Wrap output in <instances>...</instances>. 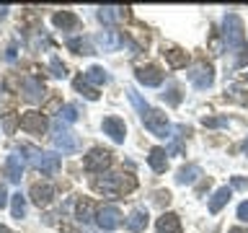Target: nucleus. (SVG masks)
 <instances>
[{"label": "nucleus", "instance_id": "58836bf2", "mask_svg": "<svg viewBox=\"0 0 248 233\" xmlns=\"http://www.w3.org/2000/svg\"><path fill=\"white\" fill-rule=\"evenodd\" d=\"M228 233H248V231H246V228H230Z\"/></svg>", "mask_w": 248, "mask_h": 233}, {"label": "nucleus", "instance_id": "f8f14e48", "mask_svg": "<svg viewBox=\"0 0 248 233\" xmlns=\"http://www.w3.org/2000/svg\"><path fill=\"white\" fill-rule=\"evenodd\" d=\"M135 78H137V83L147 85V88H155V85L163 83V70L155 65H142L135 70Z\"/></svg>", "mask_w": 248, "mask_h": 233}, {"label": "nucleus", "instance_id": "4c0bfd02", "mask_svg": "<svg viewBox=\"0 0 248 233\" xmlns=\"http://www.w3.org/2000/svg\"><path fill=\"white\" fill-rule=\"evenodd\" d=\"M5 16H8V5H0V21H3Z\"/></svg>", "mask_w": 248, "mask_h": 233}, {"label": "nucleus", "instance_id": "ddd939ff", "mask_svg": "<svg viewBox=\"0 0 248 233\" xmlns=\"http://www.w3.org/2000/svg\"><path fill=\"white\" fill-rule=\"evenodd\" d=\"M101 130H104L114 143H124V137H127V124H124V119H119V116H106V119L101 122Z\"/></svg>", "mask_w": 248, "mask_h": 233}, {"label": "nucleus", "instance_id": "a19ab883", "mask_svg": "<svg viewBox=\"0 0 248 233\" xmlns=\"http://www.w3.org/2000/svg\"><path fill=\"white\" fill-rule=\"evenodd\" d=\"M243 81H246V83H248V73H243Z\"/></svg>", "mask_w": 248, "mask_h": 233}, {"label": "nucleus", "instance_id": "7ed1b4c3", "mask_svg": "<svg viewBox=\"0 0 248 233\" xmlns=\"http://www.w3.org/2000/svg\"><path fill=\"white\" fill-rule=\"evenodd\" d=\"M21 153H29L31 166H34L36 171H42L44 176L57 174L60 166H62V161H60V155H57V153H42V150H36V148H31V145H23V148H21Z\"/></svg>", "mask_w": 248, "mask_h": 233}, {"label": "nucleus", "instance_id": "c9c22d12", "mask_svg": "<svg viewBox=\"0 0 248 233\" xmlns=\"http://www.w3.org/2000/svg\"><path fill=\"white\" fill-rule=\"evenodd\" d=\"M155 202H158V205H168L170 202V192H155Z\"/></svg>", "mask_w": 248, "mask_h": 233}, {"label": "nucleus", "instance_id": "20e7f679", "mask_svg": "<svg viewBox=\"0 0 248 233\" xmlns=\"http://www.w3.org/2000/svg\"><path fill=\"white\" fill-rule=\"evenodd\" d=\"M142 124L155 137H170V122H168L166 112H160V109H150V112L142 116Z\"/></svg>", "mask_w": 248, "mask_h": 233}, {"label": "nucleus", "instance_id": "412c9836", "mask_svg": "<svg viewBox=\"0 0 248 233\" xmlns=\"http://www.w3.org/2000/svg\"><path fill=\"white\" fill-rule=\"evenodd\" d=\"M67 50H73L75 54H93L96 50H93V42L91 39H85V36H73V39H67Z\"/></svg>", "mask_w": 248, "mask_h": 233}, {"label": "nucleus", "instance_id": "dca6fc26", "mask_svg": "<svg viewBox=\"0 0 248 233\" xmlns=\"http://www.w3.org/2000/svg\"><path fill=\"white\" fill-rule=\"evenodd\" d=\"M23 96H26V101H42V96H44V83L39 81V78H34V75H29L26 81H23Z\"/></svg>", "mask_w": 248, "mask_h": 233}, {"label": "nucleus", "instance_id": "9d476101", "mask_svg": "<svg viewBox=\"0 0 248 233\" xmlns=\"http://www.w3.org/2000/svg\"><path fill=\"white\" fill-rule=\"evenodd\" d=\"M96 223H98L101 231H114V228H119V225H122V210L116 207V205L101 207L98 213H96Z\"/></svg>", "mask_w": 248, "mask_h": 233}, {"label": "nucleus", "instance_id": "393cba45", "mask_svg": "<svg viewBox=\"0 0 248 233\" xmlns=\"http://www.w3.org/2000/svg\"><path fill=\"white\" fill-rule=\"evenodd\" d=\"M96 205H93L91 200H80L78 202V220H83V223H91L93 217H96Z\"/></svg>", "mask_w": 248, "mask_h": 233}, {"label": "nucleus", "instance_id": "9b49d317", "mask_svg": "<svg viewBox=\"0 0 248 233\" xmlns=\"http://www.w3.org/2000/svg\"><path fill=\"white\" fill-rule=\"evenodd\" d=\"M29 197H31V202H34L36 207H46L54 200V186L49 182H36V184H31Z\"/></svg>", "mask_w": 248, "mask_h": 233}, {"label": "nucleus", "instance_id": "7c9ffc66", "mask_svg": "<svg viewBox=\"0 0 248 233\" xmlns=\"http://www.w3.org/2000/svg\"><path fill=\"white\" fill-rule=\"evenodd\" d=\"M163 99H168V104H178V101H181L178 85H176V83H168V88H166V93H163Z\"/></svg>", "mask_w": 248, "mask_h": 233}, {"label": "nucleus", "instance_id": "423d86ee", "mask_svg": "<svg viewBox=\"0 0 248 233\" xmlns=\"http://www.w3.org/2000/svg\"><path fill=\"white\" fill-rule=\"evenodd\" d=\"M18 124H21L23 132H29V135H44V132L49 130V122H46V116L42 112H23Z\"/></svg>", "mask_w": 248, "mask_h": 233}, {"label": "nucleus", "instance_id": "5701e85b", "mask_svg": "<svg viewBox=\"0 0 248 233\" xmlns=\"http://www.w3.org/2000/svg\"><path fill=\"white\" fill-rule=\"evenodd\" d=\"M127 228H129L132 233H140V231H145V228H147V210L137 207L135 213L129 215V220H127Z\"/></svg>", "mask_w": 248, "mask_h": 233}, {"label": "nucleus", "instance_id": "4468645a", "mask_svg": "<svg viewBox=\"0 0 248 233\" xmlns=\"http://www.w3.org/2000/svg\"><path fill=\"white\" fill-rule=\"evenodd\" d=\"M23 166H26V161H23L21 153H11V155H8V161H5V176H8V182L18 184L21 176H23Z\"/></svg>", "mask_w": 248, "mask_h": 233}, {"label": "nucleus", "instance_id": "a211bd4d", "mask_svg": "<svg viewBox=\"0 0 248 233\" xmlns=\"http://www.w3.org/2000/svg\"><path fill=\"white\" fill-rule=\"evenodd\" d=\"M230 197H232V186H220L215 194H212V200H209V213H220V210L230 202Z\"/></svg>", "mask_w": 248, "mask_h": 233}, {"label": "nucleus", "instance_id": "a878e982", "mask_svg": "<svg viewBox=\"0 0 248 233\" xmlns=\"http://www.w3.org/2000/svg\"><path fill=\"white\" fill-rule=\"evenodd\" d=\"M119 18H124L122 8H114V5L98 8V21H101V23H114V21H119Z\"/></svg>", "mask_w": 248, "mask_h": 233}, {"label": "nucleus", "instance_id": "2f4dec72", "mask_svg": "<svg viewBox=\"0 0 248 233\" xmlns=\"http://www.w3.org/2000/svg\"><path fill=\"white\" fill-rule=\"evenodd\" d=\"M49 67H52V75H54V78H65V75H67V70H65V65L60 62V57H52V60H49Z\"/></svg>", "mask_w": 248, "mask_h": 233}, {"label": "nucleus", "instance_id": "e433bc0d", "mask_svg": "<svg viewBox=\"0 0 248 233\" xmlns=\"http://www.w3.org/2000/svg\"><path fill=\"white\" fill-rule=\"evenodd\" d=\"M8 205V192H5V186H0V207H5Z\"/></svg>", "mask_w": 248, "mask_h": 233}, {"label": "nucleus", "instance_id": "6ab92c4d", "mask_svg": "<svg viewBox=\"0 0 248 233\" xmlns=\"http://www.w3.org/2000/svg\"><path fill=\"white\" fill-rule=\"evenodd\" d=\"M166 148H153L150 155H147V163H150V168L155 174H163V171L168 168V158H166Z\"/></svg>", "mask_w": 248, "mask_h": 233}, {"label": "nucleus", "instance_id": "ea45409f", "mask_svg": "<svg viewBox=\"0 0 248 233\" xmlns=\"http://www.w3.org/2000/svg\"><path fill=\"white\" fill-rule=\"evenodd\" d=\"M0 233H11V231H8V228H5V225H0Z\"/></svg>", "mask_w": 248, "mask_h": 233}, {"label": "nucleus", "instance_id": "1a4fd4ad", "mask_svg": "<svg viewBox=\"0 0 248 233\" xmlns=\"http://www.w3.org/2000/svg\"><path fill=\"white\" fill-rule=\"evenodd\" d=\"M186 75H189V81H191V85H194L197 91H207L209 85L215 83V73H212V67L204 65V62H202V65H194Z\"/></svg>", "mask_w": 248, "mask_h": 233}, {"label": "nucleus", "instance_id": "f03ea898", "mask_svg": "<svg viewBox=\"0 0 248 233\" xmlns=\"http://www.w3.org/2000/svg\"><path fill=\"white\" fill-rule=\"evenodd\" d=\"M93 189L111 194V197H116V194H129L137 189V179L132 174H104V176L93 179Z\"/></svg>", "mask_w": 248, "mask_h": 233}, {"label": "nucleus", "instance_id": "f3484780", "mask_svg": "<svg viewBox=\"0 0 248 233\" xmlns=\"http://www.w3.org/2000/svg\"><path fill=\"white\" fill-rule=\"evenodd\" d=\"M52 23H54L57 29H62V31H75L78 26H80L78 16H75V13H70V11H60V13H54V16H52Z\"/></svg>", "mask_w": 248, "mask_h": 233}, {"label": "nucleus", "instance_id": "72a5a7b5", "mask_svg": "<svg viewBox=\"0 0 248 233\" xmlns=\"http://www.w3.org/2000/svg\"><path fill=\"white\" fill-rule=\"evenodd\" d=\"M230 186L232 189H248V179H243V176H232V182H230Z\"/></svg>", "mask_w": 248, "mask_h": 233}, {"label": "nucleus", "instance_id": "f704fd0d", "mask_svg": "<svg viewBox=\"0 0 248 233\" xmlns=\"http://www.w3.org/2000/svg\"><path fill=\"white\" fill-rule=\"evenodd\" d=\"M238 220L248 223V200H246V202H240V205H238Z\"/></svg>", "mask_w": 248, "mask_h": 233}, {"label": "nucleus", "instance_id": "aec40b11", "mask_svg": "<svg viewBox=\"0 0 248 233\" xmlns=\"http://www.w3.org/2000/svg\"><path fill=\"white\" fill-rule=\"evenodd\" d=\"M163 54H166L170 67H184L186 62H189V54L184 50H178V47H163Z\"/></svg>", "mask_w": 248, "mask_h": 233}, {"label": "nucleus", "instance_id": "473e14b6", "mask_svg": "<svg viewBox=\"0 0 248 233\" xmlns=\"http://www.w3.org/2000/svg\"><path fill=\"white\" fill-rule=\"evenodd\" d=\"M202 124H204V127H225L228 119H225V116H204Z\"/></svg>", "mask_w": 248, "mask_h": 233}, {"label": "nucleus", "instance_id": "6e6552de", "mask_svg": "<svg viewBox=\"0 0 248 233\" xmlns=\"http://www.w3.org/2000/svg\"><path fill=\"white\" fill-rule=\"evenodd\" d=\"M93 44H96L101 52H116L119 47H124V36L114 29H104L93 36Z\"/></svg>", "mask_w": 248, "mask_h": 233}, {"label": "nucleus", "instance_id": "bb28decb", "mask_svg": "<svg viewBox=\"0 0 248 233\" xmlns=\"http://www.w3.org/2000/svg\"><path fill=\"white\" fill-rule=\"evenodd\" d=\"M11 213H13V217H26V197H23L21 192H16L13 197H11Z\"/></svg>", "mask_w": 248, "mask_h": 233}, {"label": "nucleus", "instance_id": "79ce46f5", "mask_svg": "<svg viewBox=\"0 0 248 233\" xmlns=\"http://www.w3.org/2000/svg\"><path fill=\"white\" fill-rule=\"evenodd\" d=\"M246 150H248V140H246Z\"/></svg>", "mask_w": 248, "mask_h": 233}, {"label": "nucleus", "instance_id": "c85d7f7f", "mask_svg": "<svg viewBox=\"0 0 248 233\" xmlns=\"http://www.w3.org/2000/svg\"><path fill=\"white\" fill-rule=\"evenodd\" d=\"M127 93H129V101L135 104V109L140 112V116H145L147 112H150V106H147V101H142V99H140V93H137L135 88H129Z\"/></svg>", "mask_w": 248, "mask_h": 233}, {"label": "nucleus", "instance_id": "0eeeda50", "mask_svg": "<svg viewBox=\"0 0 248 233\" xmlns=\"http://www.w3.org/2000/svg\"><path fill=\"white\" fill-rule=\"evenodd\" d=\"M83 166H85V171H91V174H104V171L111 166V153L104 150V148H93V150L85 155Z\"/></svg>", "mask_w": 248, "mask_h": 233}, {"label": "nucleus", "instance_id": "4be33fe9", "mask_svg": "<svg viewBox=\"0 0 248 233\" xmlns=\"http://www.w3.org/2000/svg\"><path fill=\"white\" fill-rule=\"evenodd\" d=\"M199 176H202V168L197 166V163H189V166L178 168V174H176V182H178V184H194Z\"/></svg>", "mask_w": 248, "mask_h": 233}, {"label": "nucleus", "instance_id": "c756f323", "mask_svg": "<svg viewBox=\"0 0 248 233\" xmlns=\"http://www.w3.org/2000/svg\"><path fill=\"white\" fill-rule=\"evenodd\" d=\"M60 119H62V122H78V109H75L73 104L62 106V109H60Z\"/></svg>", "mask_w": 248, "mask_h": 233}, {"label": "nucleus", "instance_id": "cd10ccee", "mask_svg": "<svg viewBox=\"0 0 248 233\" xmlns=\"http://www.w3.org/2000/svg\"><path fill=\"white\" fill-rule=\"evenodd\" d=\"M75 91H80L88 101H96L98 99V91L91 88V83H85V78H75Z\"/></svg>", "mask_w": 248, "mask_h": 233}, {"label": "nucleus", "instance_id": "f257e3e1", "mask_svg": "<svg viewBox=\"0 0 248 233\" xmlns=\"http://www.w3.org/2000/svg\"><path fill=\"white\" fill-rule=\"evenodd\" d=\"M222 36L228 44V52H232L230 67H240L248 62V47H246V34H243V21L238 13H228L222 18Z\"/></svg>", "mask_w": 248, "mask_h": 233}, {"label": "nucleus", "instance_id": "39448f33", "mask_svg": "<svg viewBox=\"0 0 248 233\" xmlns=\"http://www.w3.org/2000/svg\"><path fill=\"white\" fill-rule=\"evenodd\" d=\"M52 143H54V148H57V150H62V155L78 153V148H80V140H78V135L62 127V122L54 124V137H52Z\"/></svg>", "mask_w": 248, "mask_h": 233}, {"label": "nucleus", "instance_id": "2eb2a0df", "mask_svg": "<svg viewBox=\"0 0 248 233\" xmlns=\"http://www.w3.org/2000/svg\"><path fill=\"white\" fill-rule=\"evenodd\" d=\"M155 228H158V233H181V217L176 213H163Z\"/></svg>", "mask_w": 248, "mask_h": 233}, {"label": "nucleus", "instance_id": "b1692460", "mask_svg": "<svg viewBox=\"0 0 248 233\" xmlns=\"http://www.w3.org/2000/svg\"><path fill=\"white\" fill-rule=\"evenodd\" d=\"M85 83H93V85H104V83H108L111 78H108V73L104 67H98V65H93V67H88L85 70Z\"/></svg>", "mask_w": 248, "mask_h": 233}]
</instances>
